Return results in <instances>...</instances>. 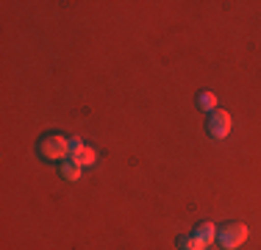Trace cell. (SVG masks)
Wrapping results in <instances>:
<instances>
[{"instance_id":"obj_3","label":"cell","mask_w":261,"mask_h":250,"mask_svg":"<svg viewBox=\"0 0 261 250\" xmlns=\"http://www.w3.org/2000/svg\"><path fill=\"white\" fill-rule=\"evenodd\" d=\"M208 136L211 139H225L228 134H231V114H228L225 109H214L208 117Z\"/></svg>"},{"instance_id":"obj_6","label":"cell","mask_w":261,"mask_h":250,"mask_svg":"<svg viewBox=\"0 0 261 250\" xmlns=\"http://www.w3.org/2000/svg\"><path fill=\"white\" fill-rule=\"evenodd\" d=\"M72 161H78L81 167H92V164H95V161H97V153H95V147L84 145V147H81V153H78V156H75V159H72Z\"/></svg>"},{"instance_id":"obj_4","label":"cell","mask_w":261,"mask_h":250,"mask_svg":"<svg viewBox=\"0 0 261 250\" xmlns=\"http://www.w3.org/2000/svg\"><path fill=\"white\" fill-rule=\"evenodd\" d=\"M195 236L197 239H200V245L206 247V245H211V242H217V228L211 222H200L195 228Z\"/></svg>"},{"instance_id":"obj_9","label":"cell","mask_w":261,"mask_h":250,"mask_svg":"<svg viewBox=\"0 0 261 250\" xmlns=\"http://www.w3.org/2000/svg\"><path fill=\"white\" fill-rule=\"evenodd\" d=\"M81 147H84V142H81V139H75V136H72V142H70V159H75V156L81 153Z\"/></svg>"},{"instance_id":"obj_2","label":"cell","mask_w":261,"mask_h":250,"mask_svg":"<svg viewBox=\"0 0 261 250\" xmlns=\"http://www.w3.org/2000/svg\"><path fill=\"white\" fill-rule=\"evenodd\" d=\"M245 239H247V225H242V222H228L217 231V242L225 250H236Z\"/></svg>"},{"instance_id":"obj_8","label":"cell","mask_w":261,"mask_h":250,"mask_svg":"<svg viewBox=\"0 0 261 250\" xmlns=\"http://www.w3.org/2000/svg\"><path fill=\"white\" fill-rule=\"evenodd\" d=\"M197 103H200V109H206V111H214V109H217V95H211V92H200V97H197Z\"/></svg>"},{"instance_id":"obj_1","label":"cell","mask_w":261,"mask_h":250,"mask_svg":"<svg viewBox=\"0 0 261 250\" xmlns=\"http://www.w3.org/2000/svg\"><path fill=\"white\" fill-rule=\"evenodd\" d=\"M70 136H61V134H47L39 139V156L47 161H64L70 159Z\"/></svg>"},{"instance_id":"obj_5","label":"cell","mask_w":261,"mask_h":250,"mask_svg":"<svg viewBox=\"0 0 261 250\" xmlns=\"http://www.w3.org/2000/svg\"><path fill=\"white\" fill-rule=\"evenodd\" d=\"M59 170H61V175H64L67 181H78L84 167H81L78 161H72V159H64V161H59Z\"/></svg>"},{"instance_id":"obj_7","label":"cell","mask_w":261,"mask_h":250,"mask_svg":"<svg viewBox=\"0 0 261 250\" xmlns=\"http://www.w3.org/2000/svg\"><path fill=\"white\" fill-rule=\"evenodd\" d=\"M178 247H181V250H203L200 239H197L195 234H192V236H178Z\"/></svg>"}]
</instances>
